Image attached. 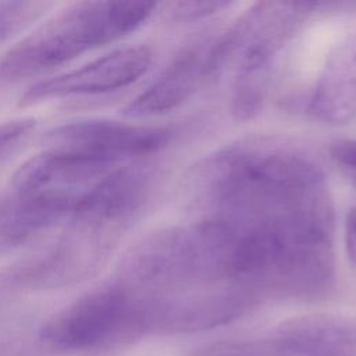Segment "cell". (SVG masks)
Returning <instances> with one entry per match:
<instances>
[{"instance_id":"11","label":"cell","mask_w":356,"mask_h":356,"mask_svg":"<svg viewBox=\"0 0 356 356\" xmlns=\"http://www.w3.org/2000/svg\"><path fill=\"white\" fill-rule=\"evenodd\" d=\"M185 356H270L264 338L254 341H222L193 349Z\"/></svg>"},{"instance_id":"15","label":"cell","mask_w":356,"mask_h":356,"mask_svg":"<svg viewBox=\"0 0 356 356\" xmlns=\"http://www.w3.org/2000/svg\"><path fill=\"white\" fill-rule=\"evenodd\" d=\"M331 157L341 165L356 185V139H341L332 143Z\"/></svg>"},{"instance_id":"14","label":"cell","mask_w":356,"mask_h":356,"mask_svg":"<svg viewBox=\"0 0 356 356\" xmlns=\"http://www.w3.org/2000/svg\"><path fill=\"white\" fill-rule=\"evenodd\" d=\"M0 356H57L36 337H15L0 342Z\"/></svg>"},{"instance_id":"8","label":"cell","mask_w":356,"mask_h":356,"mask_svg":"<svg viewBox=\"0 0 356 356\" xmlns=\"http://www.w3.org/2000/svg\"><path fill=\"white\" fill-rule=\"evenodd\" d=\"M307 111L332 125L346 124L356 115V46L345 44L330 56Z\"/></svg>"},{"instance_id":"4","label":"cell","mask_w":356,"mask_h":356,"mask_svg":"<svg viewBox=\"0 0 356 356\" xmlns=\"http://www.w3.org/2000/svg\"><path fill=\"white\" fill-rule=\"evenodd\" d=\"M152 58V51L146 46L113 50L79 68L36 82L21 96L19 106L28 107L51 99L118 90L145 75Z\"/></svg>"},{"instance_id":"10","label":"cell","mask_w":356,"mask_h":356,"mask_svg":"<svg viewBox=\"0 0 356 356\" xmlns=\"http://www.w3.org/2000/svg\"><path fill=\"white\" fill-rule=\"evenodd\" d=\"M51 7L49 1H0V43L22 32Z\"/></svg>"},{"instance_id":"12","label":"cell","mask_w":356,"mask_h":356,"mask_svg":"<svg viewBox=\"0 0 356 356\" xmlns=\"http://www.w3.org/2000/svg\"><path fill=\"white\" fill-rule=\"evenodd\" d=\"M228 6L229 3L227 1L179 0L167 4V14L174 21H191L216 14Z\"/></svg>"},{"instance_id":"7","label":"cell","mask_w":356,"mask_h":356,"mask_svg":"<svg viewBox=\"0 0 356 356\" xmlns=\"http://www.w3.org/2000/svg\"><path fill=\"white\" fill-rule=\"evenodd\" d=\"M210 47L192 46L178 54L172 63L142 93L125 106L128 117H152L184 104L210 74Z\"/></svg>"},{"instance_id":"16","label":"cell","mask_w":356,"mask_h":356,"mask_svg":"<svg viewBox=\"0 0 356 356\" xmlns=\"http://www.w3.org/2000/svg\"><path fill=\"white\" fill-rule=\"evenodd\" d=\"M345 249L349 260L356 266V207H352L345 218Z\"/></svg>"},{"instance_id":"5","label":"cell","mask_w":356,"mask_h":356,"mask_svg":"<svg viewBox=\"0 0 356 356\" xmlns=\"http://www.w3.org/2000/svg\"><path fill=\"white\" fill-rule=\"evenodd\" d=\"M81 199L56 191L10 188L0 199V254L67 221Z\"/></svg>"},{"instance_id":"1","label":"cell","mask_w":356,"mask_h":356,"mask_svg":"<svg viewBox=\"0 0 356 356\" xmlns=\"http://www.w3.org/2000/svg\"><path fill=\"white\" fill-rule=\"evenodd\" d=\"M150 1H79L68 6L0 58V82L15 83L61 67L136 31L154 11Z\"/></svg>"},{"instance_id":"13","label":"cell","mask_w":356,"mask_h":356,"mask_svg":"<svg viewBox=\"0 0 356 356\" xmlns=\"http://www.w3.org/2000/svg\"><path fill=\"white\" fill-rule=\"evenodd\" d=\"M36 121L33 118H15L0 124V159L13 152L21 142H24Z\"/></svg>"},{"instance_id":"9","label":"cell","mask_w":356,"mask_h":356,"mask_svg":"<svg viewBox=\"0 0 356 356\" xmlns=\"http://www.w3.org/2000/svg\"><path fill=\"white\" fill-rule=\"evenodd\" d=\"M271 64L254 60L238 61L231 93V110L236 120L248 121L261 111L270 89Z\"/></svg>"},{"instance_id":"6","label":"cell","mask_w":356,"mask_h":356,"mask_svg":"<svg viewBox=\"0 0 356 356\" xmlns=\"http://www.w3.org/2000/svg\"><path fill=\"white\" fill-rule=\"evenodd\" d=\"M264 339L270 356H356V321L309 314L282 321Z\"/></svg>"},{"instance_id":"3","label":"cell","mask_w":356,"mask_h":356,"mask_svg":"<svg viewBox=\"0 0 356 356\" xmlns=\"http://www.w3.org/2000/svg\"><path fill=\"white\" fill-rule=\"evenodd\" d=\"M171 134L165 127L86 118L54 127L46 134L43 142L49 147L79 152L114 167H122L165 146Z\"/></svg>"},{"instance_id":"2","label":"cell","mask_w":356,"mask_h":356,"mask_svg":"<svg viewBox=\"0 0 356 356\" xmlns=\"http://www.w3.org/2000/svg\"><path fill=\"white\" fill-rule=\"evenodd\" d=\"M57 356H107L149 337L139 300L111 278L47 320L38 332Z\"/></svg>"}]
</instances>
